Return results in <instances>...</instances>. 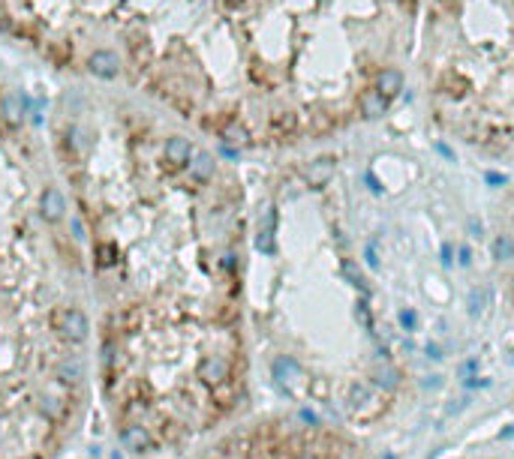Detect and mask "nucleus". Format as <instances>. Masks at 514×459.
<instances>
[{"label": "nucleus", "instance_id": "1", "mask_svg": "<svg viewBox=\"0 0 514 459\" xmlns=\"http://www.w3.org/2000/svg\"><path fill=\"white\" fill-rule=\"evenodd\" d=\"M52 327L57 330V336L67 339V342H84L87 330H91V324H87V315L79 310V306H60V310H55Z\"/></svg>", "mask_w": 514, "mask_h": 459}, {"label": "nucleus", "instance_id": "2", "mask_svg": "<svg viewBox=\"0 0 514 459\" xmlns=\"http://www.w3.org/2000/svg\"><path fill=\"white\" fill-rule=\"evenodd\" d=\"M40 216L45 222H60L67 216V198L64 193H60L57 186H45L43 189V196H40Z\"/></svg>", "mask_w": 514, "mask_h": 459}, {"label": "nucleus", "instance_id": "3", "mask_svg": "<svg viewBox=\"0 0 514 459\" xmlns=\"http://www.w3.org/2000/svg\"><path fill=\"white\" fill-rule=\"evenodd\" d=\"M271 373H274V381H277L283 390L298 393V381L304 378V369H301L292 357H277L274 366H271Z\"/></svg>", "mask_w": 514, "mask_h": 459}, {"label": "nucleus", "instance_id": "4", "mask_svg": "<svg viewBox=\"0 0 514 459\" xmlns=\"http://www.w3.org/2000/svg\"><path fill=\"white\" fill-rule=\"evenodd\" d=\"M87 69H91V75H96V79H118L121 57L115 55V51H108V48H99V51H94V55L87 57Z\"/></svg>", "mask_w": 514, "mask_h": 459}, {"label": "nucleus", "instance_id": "5", "mask_svg": "<svg viewBox=\"0 0 514 459\" xmlns=\"http://www.w3.org/2000/svg\"><path fill=\"white\" fill-rule=\"evenodd\" d=\"M121 441H123V448H127L130 453H150V450H154V436H150L147 426H142V424L123 426Z\"/></svg>", "mask_w": 514, "mask_h": 459}, {"label": "nucleus", "instance_id": "6", "mask_svg": "<svg viewBox=\"0 0 514 459\" xmlns=\"http://www.w3.org/2000/svg\"><path fill=\"white\" fill-rule=\"evenodd\" d=\"M199 378H202V385H208V387H220L223 381L229 378V363L217 354H208L205 361L199 363Z\"/></svg>", "mask_w": 514, "mask_h": 459}, {"label": "nucleus", "instance_id": "7", "mask_svg": "<svg viewBox=\"0 0 514 459\" xmlns=\"http://www.w3.org/2000/svg\"><path fill=\"white\" fill-rule=\"evenodd\" d=\"M162 157H166V162L172 169H184V165H190V159H193V144L186 142L184 135H172L166 142V147H162Z\"/></svg>", "mask_w": 514, "mask_h": 459}, {"label": "nucleus", "instance_id": "8", "mask_svg": "<svg viewBox=\"0 0 514 459\" xmlns=\"http://www.w3.org/2000/svg\"><path fill=\"white\" fill-rule=\"evenodd\" d=\"M334 177V159L331 157H319V159H313L310 165H307V171H304V181H307V186H313V189H319V186H325Z\"/></svg>", "mask_w": 514, "mask_h": 459}, {"label": "nucleus", "instance_id": "9", "mask_svg": "<svg viewBox=\"0 0 514 459\" xmlns=\"http://www.w3.org/2000/svg\"><path fill=\"white\" fill-rule=\"evenodd\" d=\"M376 91H379L385 99H394L400 91H403V72L400 69H382L376 75Z\"/></svg>", "mask_w": 514, "mask_h": 459}, {"label": "nucleus", "instance_id": "10", "mask_svg": "<svg viewBox=\"0 0 514 459\" xmlns=\"http://www.w3.org/2000/svg\"><path fill=\"white\" fill-rule=\"evenodd\" d=\"M55 375L57 381H64V385H82L84 381V363L79 361V357H67V361H60L57 369H55Z\"/></svg>", "mask_w": 514, "mask_h": 459}, {"label": "nucleus", "instance_id": "11", "mask_svg": "<svg viewBox=\"0 0 514 459\" xmlns=\"http://www.w3.org/2000/svg\"><path fill=\"white\" fill-rule=\"evenodd\" d=\"M214 169H217V162L211 153H193V159H190V177L199 183H208L211 177H214Z\"/></svg>", "mask_w": 514, "mask_h": 459}, {"label": "nucleus", "instance_id": "12", "mask_svg": "<svg viewBox=\"0 0 514 459\" xmlns=\"http://www.w3.org/2000/svg\"><path fill=\"white\" fill-rule=\"evenodd\" d=\"M361 111H364V118H367V120H370V118H373V120H376V118H382V114L388 111V99H385V96L373 87V91H367L364 96H361Z\"/></svg>", "mask_w": 514, "mask_h": 459}, {"label": "nucleus", "instance_id": "13", "mask_svg": "<svg viewBox=\"0 0 514 459\" xmlns=\"http://www.w3.org/2000/svg\"><path fill=\"white\" fill-rule=\"evenodd\" d=\"M4 118H6L9 126H18L24 120V99H21V94L4 96Z\"/></svg>", "mask_w": 514, "mask_h": 459}, {"label": "nucleus", "instance_id": "14", "mask_svg": "<svg viewBox=\"0 0 514 459\" xmlns=\"http://www.w3.org/2000/svg\"><path fill=\"white\" fill-rule=\"evenodd\" d=\"M493 255L499 261H508V259H514V244L505 237V234H499L496 240H493Z\"/></svg>", "mask_w": 514, "mask_h": 459}, {"label": "nucleus", "instance_id": "15", "mask_svg": "<svg viewBox=\"0 0 514 459\" xmlns=\"http://www.w3.org/2000/svg\"><path fill=\"white\" fill-rule=\"evenodd\" d=\"M96 252H99V264H103V267L115 264V259H118V246H111V244H103Z\"/></svg>", "mask_w": 514, "mask_h": 459}, {"label": "nucleus", "instance_id": "16", "mask_svg": "<svg viewBox=\"0 0 514 459\" xmlns=\"http://www.w3.org/2000/svg\"><path fill=\"white\" fill-rule=\"evenodd\" d=\"M343 273H346L349 279H352V283H355L358 288H367V283H364V276H361V271H358V267H355L352 261H346V264H343Z\"/></svg>", "mask_w": 514, "mask_h": 459}, {"label": "nucleus", "instance_id": "17", "mask_svg": "<svg viewBox=\"0 0 514 459\" xmlns=\"http://www.w3.org/2000/svg\"><path fill=\"white\" fill-rule=\"evenodd\" d=\"M43 412H48L52 417H60V414H64V405H60V400H55V397H45L43 400Z\"/></svg>", "mask_w": 514, "mask_h": 459}, {"label": "nucleus", "instance_id": "18", "mask_svg": "<svg viewBox=\"0 0 514 459\" xmlns=\"http://www.w3.org/2000/svg\"><path fill=\"white\" fill-rule=\"evenodd\" d=\"M400 324H403L406 330H415V327H418L415 312H412V310H403V312H400Z\"/></svg>", "mask_w": 514, "mask_h": 459}, {"label": "nucleus", "instance_id": "19", "mask_svg": "<svg viewBox=\"0 0 514 459\" xmlns=\"http://www.w3.org/2000/svg\"><path fill=\"white\" fill-rule=\"evenodd\" d=\"M244 138H247V132L241 130V126H232V130L225 132V142H244Z\"/></svg>", "mask_w": 514, "mask_h": 459}, {"label": "nucleus", "instance_id": "20", "mask_svg": "<svg viewBox=\"0 0 514 459\" xmlns=\"http://www.w3.org/2000/svg\"><path fill=\"white\" fill-rule=\"evenodd\" d=\"M337 459H358V453H355L352 448H343L340 453H337Z\"/></svg>", "mask_w": 514, "mask_h": 459}, {"label": "nucleus", "instance_id": "21", "mask_svg": "<svg viewBox=\"0 0 514 459\" xmlns=\"http://www.w3.org/2000/svg\"><path fill=\"white\" fill-rule=\"evenodd\" d=\"M487 183L499 186V183H505V177H503V174H487Z\"/></svg>", "mask_w": 514, "mask_h": 459}, {"label": "nucleus", "instance_id": "22", "mask_svg": "<svg viewBox=\"0 0 514 459\" xmlns=\"http://www.w3.org/2000/svg\"><path fill=\"white\" fill-rule=\"evenodd\" d=\"M442 264H451V246L448 244L442 246Z\"/></svg>", "mask_w": 514, "mask_h": 459}, {"label": "nucleus", "instance_id": "23", "mask_svg": "<svg viewBox=\"0 0 514 459\" xmlns=\"http://www.w3.org/2000/svg\"><path fill=\"white\" fill-rule=\"evenodd\" d=\"M460 264H469V249H460Z\"/></svg>", "mask_w": 514, "mask_h": 459}, {"label": "nucleus", "instance_id": "24", "mask_svg": "<svg viewBox=\"0 0 514 459\" xmlns=\"http://www.w3.org/2000/svg\"><path fill=\"white\" fill-rule=\"evenodd\" d=\"M225 4H244V0H225Z\"/></svg>", "mask_w": 514, "mask_h": 459}, {"label": "nucleus", "instance_id": "25", "mask_svg": "<svg viewBox=\"0 0 514 459\" xmlns=\"http://www.w3.org/2000/svg\"><path fill=\"white\" fill-rule=\"evenodd\" d=\"M385 459H391V456H385Z\"/></svg>", "mask_w": 514, "mask_h": 459}]
</instances>
